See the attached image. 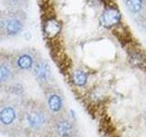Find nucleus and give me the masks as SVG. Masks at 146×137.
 <instances>
[{"label":"nucleus","mask_w":146,"mask_h":137,"mask_svg":"<svg viewBox=\"0 0 146 137\" xmlns=\"http://www.w3.org/2000/svg\"><path fill=\"white\" fill-rule=\"evenodd\" d=\"M88 80H89L88 73L84 70H82V68H77V70H75L72 72L71 80L72 83L76 87H79V88L85 87L87 83H88Z\"/></svg>","instance_id":"nucleus-11"},{"label":"nucleus","mask_w":146,"mask_h":137,"mask_svg":"<svg viewBox=\"0 0 146 137\" xmlns=\"http://www.w3.org/2000/svg\"><path fill=\"white\" fill-rule=\"evenodd\" d=\"M23 97L8 95L0 100V134L8 137H21Z\"/></svg>","instance_id":"nucleus-2"},{"label":"nucleus","mask_w":146,"mask_h":137,"mask_svg":"<svg viewBox=\"0 0 146 137\" xmlns=\"http://www.w3.org/2000/svg\"><path fill=\"white\" fill-rule=\"evenodd\" d=\"M144 119H145V121H146V112H145V113H144Z\"/></svg>","instance_id":"nucleus-16"},{"label":"nucleus","mask_w":146,"mask_h":137,"mask_svg":"<svg viewBox=\"0 0 146 137\" xmlns=\"http://www.w3.org/2000/svg\"><path fill=\"white\" fill-rule=\"evenodd\" d=\"M71 137H79V136H78V135L76 134V135H73V136H71Z\"/></svg>","instance_id":"nucleus-17"},{"label":"nucleus","mask_w":146,"mask_h":137,"mask_svg":"<svg viewBox=\"0 0 146 137\" xmlns=\"http://www.w3.org/2000/svg\"><path fill=\"white\" fill-rule=\"evenodd\" d=\"M61 30V25L58 20L56 19H48L45 22L44 25V32L47 37L50 39L55 38L56 36L59 34V32Z\"/></svg>","instance_id":"nucleus-10"},{"label":"nucleus","mask_w":146,"mask_h":137,"mask_svg":"<svg viewBox=\"0 0 146 137\" xmlns=\"http://www.w3.org/2000/svg\"><path fill=\"white\" fill-rule=\"evenodd\" d=\"M124 2L131 13H138L143 7V0H124Z\"/></svg>","instance_id":"nucleus-13"},{"label":"nucleus","mask_w":146,"mask_h":137,"mask_svg":"<svg viewBox=\"0 0 146 137\" xmlns=\"http://www.w3.org/2000/svg\"><path fill=\"white\" fill-rule=\"evenodd\" d=\"M121 137H123V136H121Z\"/></svg>","instance_id":"nucleus-18"},{"label":"nucleus","mask_w":146,"mask_h":137,"mask_svg":"<svg viewBox=\"0 0 146 137\" xmlns=\"http://www.w3.org/2000/svg\"><path fill=\"white\" fill-rule=\"evenodd\" d=\"M3 56H4V55H2V54H1V52H0V59H2V57H3Z\"/></svg>","instance_id":"nucleus-15"},{"label":"nucleus","mask_w":146,"mask_h":137,"mask_svg":"<svg viewBox=\"0 0 146 137\" xmlns=\"http://www.w3.org/2000/svg\"><path fill=\"white\" fill-rule=\"evenodd\" d=\"M44 104L52 118L58 117L67 113L66 102L62 91L56 85L48 87L43 90Z\"/></svg>","instance_id":"nucleus-4"},{"label":"nucleus","mask_w":146,"mask_h":137,"mask_svg":"<svg viewBox=\"0 0 146 137\" xmlns=\"http://www.w3.org/2000/svg\"><path fill=\"white\" fill-rule=\"evenodd\" d=\"M52 116L44 102L25 98L23 102L21 137H46Z\"/></svg>","instance_id":"nucleus-1"},{"label":"nucleus","mask_w":146,"mask_h":137,"mask_svg":"<svg viewBox=\"0 0 146 137\" xmlns=\"http://www.w3.org/2000/svg\"><path fill=\"white\" fill-rule=\"evenodd\" d=\"M120 12L115 8H108L106 9L100 17V25L104 27H112L113 26L117 25L120 21Z\"/></svg>","instance_id":"nucleus-9"},{"label":"nucleus","mask_w":146,"mask_h":137,"mask_svg":"<svg viewBox=\"0 0 146 137\" xmlns=\"http://www.w3.org/2000/svg\"><path fill=\"white\" fill-rule=\"evenodd\" d=\"M29 0H3L4 5L9 10L19 11L21 8L26 7Z\"/></svg>","instance_id":"nucleus-12"},{"label":"nucleus","mask_w":146,"mask_h":137,"mask_svg":"<svg viewBox=\"0 0 146 137\" xmlns=\"http://www.w3.org/2000/svg\"><path fill=\"white\" fill-rule=\"evenodd\" d=\"M25 26V17L20 11L9 10L0 14V34L13 38L21 33Z\"/></svg>","instance_id":"nucleus-3"},{"label":"nucleus","mask_w":146,"mask_h":137,"mask_svg":"<svg viewBox=\"0 0 146 137\" xmlns=\"http://www.w3.org/2000/svg\"><path fill=\"white\" fill-rule=\"evenodd\" d=\"M10 59L17 76L31 72L39 57L34 49H25L11 55Z\"/></svg>","instance_id":"nucleus-5"},{"label":"nucleus","mask_w":146,"mask_h":137,"mask_svg":"<svg viewBox=\"0 0 146 137\" xmlns=\"http://www.w3.org/2000/svg\"><path fill=\"white\" fill-rule=\"evenodd\" d=\"M31 74L43 90L54 86V75L52 68L47 59L39 58L35 64Z\"/></svg>","instance_id":"nucleus-7"},{"label":"nucleus","mask_w":146,"mask_h":137,"mask_svg":"<svg viewBox=\"0 0 146 137\" xmlns=\"http://www.w3.org/2000/svg\"><path fill=\"white\" fill-rule=\"evenodd\" d=\"M77 134L75 121L68 113L52 118L48 132L46 137H71Z\"/></svg>","instance_id":"nucleus-6"},{"label":"nucleus","mask_w":146,"mask_h":137,"mask_svg":"<svg viewBox=\"0 0 146 137\" xmlns=\"http://www.w3.org/2000/svg\"><path fill=\"white\" fill-rule=\"evenodd\" d=\"M17 74L13 67L9 56H3L0 59V93L7 92L16 83Z\"/></svg>","instance_id":"nucleus-8"},{"label":"nucleus","mask_w":146,"mask_h":137,"mask_svg":"<svg viewBox=\"0 0 146 137\" xmlns=\"http://www.w3.org/2000/svg\"><path fill=\"white\" fill-rule=\"evenodd\" d=\"M131 63L133 65H141L144 63V57L143 55L140 52H135L131 56Z\"/></svg>","instance_id":"nucleus-14"}]
</instances>
